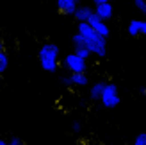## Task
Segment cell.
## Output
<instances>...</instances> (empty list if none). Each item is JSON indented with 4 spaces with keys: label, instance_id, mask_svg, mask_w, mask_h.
<instances>
[{
    "label": "cell",
    "instance_id": "cell-1",
    "mask_svg": "<svg viewBox=\"0 0 146 145\" xmlns=\"http://www.w3.org/2000/svg\"><path fill=\"white\" fill-rule=\"evenodd\" d=\"M77 32L84 36V41H86L87 48L91 50V54L98 56V57H105V54H107V38L105 36L98 34L87 21H78Z\"/></svg>",
    "mask_w": 146,
    "mask_h": 145
},
{
    "label": "cell",
    "instance_id": "cell-2",
    "mask_svg": "<svg viewBox=\"0 0 146 145\" xmlns=\"http://www.w3.org/2000/svg\"><path fill=\"white\" fill-rule=\"evenodd\" d=\"M59 54H61V48L52 41H46L43 43L38 50V59L41 68L48 72V74H54L57 70V59H59Z\"/></svg>",
    "mask_w": 146,
    "mask_h": 145
},
{
    "label": "cell",
    "instance_id": "cell-3",
    "mask_svg": "<svg viewBox=\"0 0 146 145\" xmlns=\"http://www.w3.org/2000/svg\"><path fill=\"white\" fill-rule=\"evenodd\" d=\"M100 102H102L104 107H107V109H114V107H118V104H119L118 86L112 84V83H107L105 90H104V93H102V97H100Z\"/></svg>",
    "mask_w": 146,
    "mask_h": 145
},
{
    "label": "cell",
    "instance_id": "cell-4",
    "mask_svg": "<svg viewBox=\"0 0 146 145\" xmlns=\"http://www.w3.org/2000/svg\"><path fill=\"white\" fill-rule=\"evenodd\" d=\"M62 63H64V66H66V70L71 72V74H75V72H86V59L77 56L75 52L66 54Z\"/></svg>",
    "mask_w": 146,
    "mask_h": 145
},
{
    "label": "cell",
    "instance_id": "cell-5",
    "mask_svg": "<svg viewBox=\"0 0 146 145\" xmlns=\"http://www.w3.org/2000/svg\"><path fill=\"white\" fill-rule=\"evenodd\" d=\"M71 45H73V52H75L77 56L84 57L86 61L89 59V56H91V50L87 48L86 41H84V36L80 34V32H77L75 36H71Z\"/></svg>",
    "mask_w": 146,
    "mask_h": 145
},
{
    "label": "cell",
    "instance_id": "cell-6",
    "mask_svg": "<svg viewBox=\"0 0 146 145\" xmlns=\"http://www.w3.org/2000/svg\"><path fill=\"white\" fill-rule=\"evenodd\" d=\"M87 23H89V25L94 29V31L98 32V34L105 36V38L109 36V27H107V23H105V20H102L98 14L94 13V9H93V14H91L89 18H87Z\"/></svg>",
    "mask_w": 146,
    "mask_h": 145
},
{
    "label": "cell",
    "instance_id": "cell-7",
    "mask_svg": "<svg viewBox=\"0 0 146 145\" xmlns=\"http://www.w3.org/2000/svg\"><path fill=\"white\" fill-rule=\"evenodd\" d=\"M94 13L98 14L102 20H111L114 16V7L111 2H104V4H94Z\"/></svg>",
    "mask_w": 146,
    "mask_h": 145
},
{
    "label": "cell",
    "instance_id": "cell-8",
    "mask_svg": "<svg viewBox=\"0 0 146 145\" xmlns=\"http://www.w3.org/2000/svg\"><path fill=\"white\" fill-rule=\"evenodd\" d=\"M78 2L80 0H57V9H59V13H62V14H71L73 16Z\"/></svg>",
    "mask_w": 146,
    "mask_h": 145
},
{
    "label": "cell",
    "instance_id": "cell-9",
    "mask_svg": "<svg viewBox=\"0 0 146 145\" xmlns=\"http://www.w3.org/2000/svg\"><path fill=\"white\" fill-rule=\"evenodd\" d=\"M105 81H96V83H93L91 84V88H89V99L91 100H100L102 97V93H104L105 90Z\"/></svg>",
    "mask_w": 146,
    "mask_h": 145
},
{
    "label": "cell",
    "instance_id": "cell-10",
    "mask_svg": "<svg viewBox=\"0 0 146 145\" xmlns=\"http://www.w3.org/2000/svg\"><path fill=\"white\" fill-rule=\"evenodd\" d=\"M93 14V9L87 5H77L75 13H73V18H75L77 21H87V18H89Z\"/></svg>",
    "mask_w": 146,
    "mask_h": 145
},
{
    "label": "cell",
    "instance_id": "cell-11",
    "mask_svg": "<svg viewBox=\"0 0 146 145\" xmlns=\"http://www.w3.org/2000/svg\"><path fill=\"white\" fill-rule=\"evenodd\" d=\"M71 81H73V86H87L89 84V79H87L86 72H75V74H71Z\"/></svg>",
    "mask_w": 146,
    "mask_h": 145
},
{
    "label": "cell",
    "instance_id": "cell-12",
    "mask_svg": "<svg viewBox=\"0 0 146 145\" xmlns=\"http://www.w3.org/2000/svg\"><path fill=\"white\" fill-rule=\"evenodd\" d=\"M139 25H141V20H130L128 34L132 36V38H139Z\"/></svg>",
    "mask_w": 146,
    "mask_h": 145
},
{
    "label": "cell",
    "instance_id": "cell-13",
    "mask_svg": "<svg viewBox=\"0 0 146 145\" xmlns=\"http://www.w3.org/2000/svg\"><path fill=\"white\" fill-rule=\"evenodd\" d=\"M7 66H9V56H7L5 50H2L0 52V74H4L7 70Z\"/></svg>",
    "mask_w": 146,
    "mask_h": 145
},
{
    "label": "cell",
    "instance_id": "cell-14",
    "mask_svg": "<svg viewBox=\"0 0 146 145\" xmlns=\"http://www.w3.org/2000/svg\"><path fill=\"white\" fill-rule=\"evenodd\" d=\"M134 5L137 7V11H141L146 16V0H134Z\"/></svg>",
    "mask_w": 146,
    "mask_h": 145
},
{
    "label": "cell",
    "instance_id": "cell-15",
    "mask_svg": "<svg viewBox=\"0 0 146 145\" xmlns=\"http://www.w3.org/2000/svg\"><path fill=\"white\" fill-rule=\"evenodd\" d=\"M59 83H61L62 86H73L71 74H68V75H61V77H59Z\"/></svg>",
    "mask_w": 146,
    "mask_h": 145
},
{
    "label": "cell",
    "instance_id": "cell-16",
    "mask_svg": "<svg viewBox=\"0 0 146 145\" xmlns=\"http://www.w3.org/2000/svg\"><path fill=\"white\" fill-rule=\"evenodd\" d=\"M134 145H146V133L137 134L135 140H134Z\"/></svg>",
    "mask_w": 146,
    "mask_h": 145
},
{
    "label": "cell",
    "instance_id": "cell-17",
    "mask_svg": "<svg viewBox=\"0 0 146 145\" xmlns=\"http://www.w3.org/2000/svg\"><path fill=\"white\" fill-rule=\"evenodd\" d=\"M80 129H82V124H80L78 120H75V122L71 124V131H73V133H80Z\"/></svg>",
    "mask_w": 146,
    "mask_h": 145
},
{
    "label": "cell",
    "instance_id": "cell-18",
    "mask_svg": "<svg viewBox=\"0 0 146 145\" xmlns=\"http://www.w3.org/2000/svg\"><path fill=\"white\" fill-rule=\"evenodd\" d=\"M7 145H21V140L18 138V136H13V138L7 142Z\"/></svg>",
    "mask_w": 146,
    "mask_h": 145
},
{
    "label": "cell",
    "instance_id": "cell-19",
    "mask_svg": "<svg viewBox=\"0 0 146 145\" xmlns=\"http://www.w3.org/2000/svg\"><path fill=\"white\" fill-rule=\"evenodd\" d=\"M139 36H146V21L141 20V27H139Z\"/></svg>",
    "mask_w": 146,
    "mask_h": 145
},
{
    "label": "cell",
    "instance_id": "cell-20",
    "mask_svg": "<svg viewBox=\"0 0 146 145\" xmlns=\"http://www.w3.org/2000/svg\"><path fill=\"white\" fill-rule=\"evenodd\" d=\"M104 2H112V0H93V4H104Z\"/></svg>",
    "mask_w": 146,
    "mask_h": 145
},
{
    "label": "cell",
    "instance_id": "cell-21",
    "mask_svg": "<svg viewBox=\"0 0 146 145\" xmlns=\"http://www.w3.org/2000/svg\"><path fill=\"white\" fill-rule=\"evenodd\" d=\"M2 50H5V45H4V41L0 40V52H2Z\"/></svg>",
    "mask_w": 146,
    "mask_h": 145
},
{
    "label": "cell",
    "instance_id": "cell-22",
    "mask_svg": "<svg viewBox=\"0 0 146 145\" xmlns=\"http://www.w3.org/2000/svg\"><path fill=\"white\" fill-rule=\"evenodd\" d=\"M0 145H7V142L5 140H0Z\"/></svg>",
    "mask_w": 146,
    "mask_h": 145
},
{
    "label": "cell",
    "instance_id": "cell-23",
    "mask_svg": "<svg viewBox=\"0 0 146 145\" xmlns=\"http://www.w3.org/2000/svg\"><path fill=\"white\" fill-rule=\"evenodd\" d=\"M144 100H146V93H144Z\"/></svg>",
    "mask_w": 146,
    "mask_h": 145
}]
</instances>
